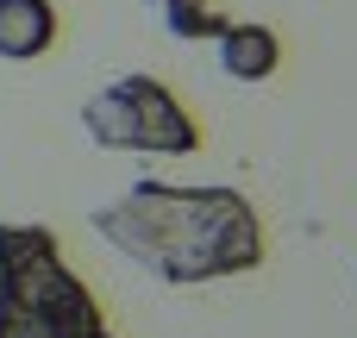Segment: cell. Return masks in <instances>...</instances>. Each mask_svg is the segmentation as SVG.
Listing matches in <instances>:
<instances>
[{
	"mask_svg": "<svg viewBox=\"0 0 357 338\" xmlns=\"http://www.w3.org/2000/svg\"><path fill=\"white\" fill-rule=\"evenodd\" d=\"M94 232L144 263L169 289L251 276L270 257L264 220L238 188H176V182H132L119 201L94 207Z\"/></svg>",
	"mask_w": 357,
	"mask_h": 338,
	"instance_id": "1",
	"label": "cell"
},
{
	"mask_svg": "<svg viewBox=\"0 0 357 338\" xmlns=\"http://www.w3.org/2000/svg\"><path fill=\"white\" fill-rule=\"evenodd\" d=\"M0 338H119L50 226L0 220Z\"/></svg>",
	"mask_w": 357,
	"mask_h": 338,
	"instance_id": "2",
	"label": "cell"
},
{
	"mask_svg": "<svg viewBox=\"0 0 357 338\" xmlns=\"http://www.w3.org/2000/svg\"><path fill=\"white\" fill-rule=\"evenodd\" d=\"M82 125L107 151H138V157H195L207 144L201 119L157 82V75H119L82 107Z\"/></svg>",
	"mask_w": 357,
	"mask_h": 338,
	"instance_id": "3",
	"label": "cell"
},
{
	"mask_svg": "<svg viewBox=\"0 0 357 338\" xmlns=\"http://www.w3.org/2000/svg\"><path fill=\"white\" fill-rule=\"evenodd\" d=\"M56 44V0H0V56L38 63Z\"/></svg>",
	"mask_w": 357,
	"mask_h": 338,
	"instance_id": "4",
	"label": "cell"
},
{
	"mask_svg": "<svg viewBox=\"0 0 357 338\" xmlns=\"http://www.w3.org/2000/svg\"><path fill=\"white\" fill-rule=\"evenodd\" d=\"M220 69L232 75V82H270L276 69H282V38H276V25H226L220 31Z\"/></svg>",
	"mask_w": 357,
	"mask_h": 338,
	"instance_id": "5",
	"label": "cell"
},
{
	"mask_svg": "<svg viewBox=\"0 0 357 338\" xmlns=\"http://www.w3.org/2000/svg\"><path fill=\"white\" fill-rule=\"evenodd\" d=\"M157 13H163V25L176 31V38H220L232 19L213 6V0H151Z\"/></svg>",
	"mask_w": 357,
	"mask_h": 338,
	"instance_id": "6",
	"label": "cell"
}]
</instances>
